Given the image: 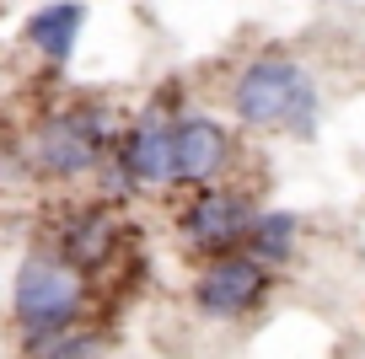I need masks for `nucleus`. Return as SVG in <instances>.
Listing matches in <instances>:
<instances>
[{"mask_svg": "<svg viewBox=\"0 0 365 359\" xmlns=\"http://www.w3.org/2000/svg\"><path fill=\"white\" fill-rule=\"evenodd\" d=\"M231 113L247 129H285L296 140H312L317 135V118H322V97H317L312 70L296 54L269 48V54H252L237 70V80H231Z\"/></svg>", "mask_w": 365, "mask_h": 359, "instance_id": "f257e3e1", "label": "nucleus"}, {"mask_svg": "<svg viewBox=\"0 0 365 359\" xmlns=\"http://www.w3.org/2000/svg\"><path fill=\"white\" fill-rule=\"evenodd\" d=\"M81 306H86V284L70 263L59 258H27L16 269L11 284V311L22 322V333L33 343H48V338H65L76 333L81 322Z\"/></svg>", "mask_w": 365, "mask_h": 359, "instance_id": "f03ea898", "label": "nucleus"}, {"mask_svg": "<svg viewBox=\"0 0 365 359\" xmlns=\"http://www.w3.org/2000/svg\"><path fill=\"white\" fill-rule=\"evenodd\" d=\"M108 161V113L103 108H65L43 118L33 135V167L48 177H86Z\"/></svg>", "mask_w": 365, "mask_h": 359, "instance_id": "7ed1b4c3", "label": "nucleus"}, {"mask_svg": "<svg viewBox=\"0 0 365 359\" xmlns=\"http://www.w3.org/2000/svg\"><path fill=\"white\" fill-rule=\"evenodd\" d=\"M258 220V204L247 188H199L188 199V209L178 214V236L194 252H205L210 263L231 258V252H247V231Z\"/></svg>", "mask_w": 365, "mask_h": 359, "instance_id": "20e7f679", "label": "nucleus"}, {"mask_svg": "<svg viewBox=\"0 0 365 359\" xmlns=\"http://www.w3.org/2000/svg\"><path fill=\"white\" fill-rule=\"evenodd\" d=\"M274 290V269H263L247 252H231V258H215L194 274V306L215 322H242L252 316Z\"/></svg>", "mask_w": 365, "mask_h": 359, "instance_id": "39448f33", "label": "nucleus"}, {"mask_svg": "<svg viewBox=\"0 0 365 359\" xmlns=\"http://www.w3.org/2000/svg\"><path fill=\"white\" fill-rule=\"evenodd\" d=\"M178 118H140L113 150V167L124 188H172L178 182V140H172Z\"/></svg>", "mask_w": 365, "mask_h": 359, "instance_id": "423d86ee", "label": "nucleus"}, {"mask_svg": "<svg viewBox=\"0 0 365 359\" xmlns=\"http://www.w3.org/2000/svg\"><path fill=\"white\" fill-rule=\"evenodd\" d=\"M172 140H178V182H194V188H215V177L237 156L231 129L210 113H182L172 124Z\"/></svg>", "mask_w": 365, "mask_h": 359, "instance_id": "0eeeda50", "label": "nucleus"}, {"mask_svg": "<svg viewBox=\"0 0 365 359\" xmlns=\"http://www.w3.org/2000/svg\"><path fill=\"white\" fill-rule=\"evenodd\" d=\"M81 27H86V6H43V11L27 16V43L48 65H70V54L81 43Z\"/></svg>", "mask_w": 365, "mask_h": 359, "instance_id": "6e6552de", "label": "nucleus"}, {"mask_svg": "<svg viewBox=\"0 0 365 359\" xmlns=\"http://www.w3.org/2000/svg\"><path fill=\"white\" fill-rule=\"evenodd\" d=\"M301 247V214L296 209H258V220H252L247 231V258H258L263 269H279V263H290Z\"/></svg>", "mask_w": 365, "mask_h": 359, "instance_id": "1a4fd4ad", "label": "nucleus"}, {"mask_svg": "<svg viewBox=\"0 0 365 359\" xmlns=\"http://www.w3.org/2000/svg\"><path fill=\"white\" fill-rule=\"evenodd\" d=\"M113 220H108L103 209H86L81 220H70L65 225V247H59V263H70L76 274H86V269H97V263L113 252Z\"/></svg>", "mask_w": 365, "mask_h": 359, "instance_id": "9d476101", "label": "nucleus"}]
</instances>
